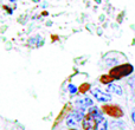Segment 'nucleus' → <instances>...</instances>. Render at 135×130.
I'll list each match as a JSON object with an SVG mask.
<instances>
[{
  "label": "nucleus",
  "instance_id": "nucleus-8",
  "mask_svg": "<svg viewBox=\"0 0 135 130\" xmlns=\"http://www.w3.org/2000/svg\"><path fill=\"white\" fill-rule=\"evenodd\" d=\"M77 104L79 105V107L82 108V109H85V108H91V105H93V101L90 99V98H83V99H78L77 101Z\"/></svg>",
  "mask_w": 135,
  "mask_h": 130
},
{
  "label": "nucleus",
  "instance_id": "nucleus-7",
  "mask_svg": "<svg viewBox=\"0 0 135 130\" xmlns=\"http://www.w3.org/2000/svg\"><path fill=\"white\" fill-rule=\"evenodd\" d=\"M107 92H112V93H116L119 96L123 95V90L120 85H116V84H109L107 86Z\"/></svg>",
  "mask_w": 135,
  "mask_h": 130
},
{
  "label": "nucleus",
  "instance_id": "nucleus-12",
  "mask_svg": "<svg viewBox=\"0 0 135 130\" xmlns=\"http://www.w3.org/2000/svg\"><path fill=\"white\" fill-rule=\"evenodd\" d=\"M132 121H133V123L135 124V108H133V109H132Z\"/></svg>",
  "mask_w": 135,
  "mask_h": 130
},
{
  "label": "nucleus",
  "instance_id": "nucleus-4",
  "mask_svg": "<svg viewBox=\"0 0 135 130\" xmlns=\"http://www.w3.org/2000/svg\"><path fill=\"white\" fill-rule=\"evenodd\" d=\"M83 117H84L83 112L78 111V110H74V111H71L66 116V126H69V127L77 126L79 122H82Z\"/></svg>",
  "mask_w": 135,
  "mask_h": 130
},
{
  "label": "nucleus",
  "instance_id": "nucleus-13",
  "mask_svg": "<svg viewBox=\"0 0 135 130\" xmlns=\"http://www.w3.org/2000/svg\"><path fill=\"white\" fill-rule=\"evenodd\" d=\"M69 88H70V90H71V91H72V92H75V91H76V89H75V86L70 85V86H69Z\"/></svg>",
  "mask_w": 135,
  "mask_h": 130
},
{
  "label": "nucleus",
  "instance_id": "nucleus-1",
  "mask_svg": "<svg viewBox=\"0 0 135 130\" xmlns=\"http://www.w3.org/2000/svg\"><path fill=\"white\" fill-rule=\"evenodd\" d=\"M133 71H134L133 65L129 63H124V64H120V65L114 66L109 71V74L114 79H121V78H123V77L129 76Z\"/></svg>",
  "mask_w": 135,
  "mask_h": 130
},
{
  "label": "nucleus",
  "instance_id": "nucleus-5",
  "mask_svg": "<svg viewBox=\"0 0 135 130\" xmlns=\"http://www.w3.org/2000/svg\"><path fill=\"white\" fill-rule=\"evenodd\" d=\"M91 95H93L94 97H95V99L98 101V102L105 103V102H109V101H112V96H110L109 93L104 92V91L100 90V89H97V88L91 89Z\"/></svg>",
  "mask_w": 135,
  "mask_h": 130
},
{
  "label": "nucleus",
  "instance_id": "nucleus-10",
  "mask_svg": "<svg viewBox=\"0 0 135 130\" xmlns=\"http://www.w3.org/2000/svg\"><path fill=\"white\" fill-rule=\"evenodd\" d=\"M107 129H108V122L105 121V119H103V121H101L100 123H98L97 130H107Z\"/></svg>",
  "mask_w": 135,
  "mask_h": 130
},
{
  "label": "nucleus",
  "instance_id": "nucleus-9",
  "mask_svg": "<svg viewBox=\"0 0 135 130\" xmlns=\"http://www.w3.org/2000/svg\"><path fill=\"white\" fill-rule=\"evenodd\" d=\"M114 81H115V79L113 78L109 73H108V74H102V76L100 77V82L102 84H104V85H109V84H112Z\"/></svg>",
  "mask_w": 135,
  "mask_h": 130
},
{
  "label": "nucleus",
  "instance_id": "nucleus-14",
  "mask_svg": "<svg viewBox=\"0 0 135 130\" xmlns=\"http://www.w3.org/2000/svg\"><path fill=\"white\" fill-rule=\"evenodd\" d=\"M70 130H77V129H74V128H71V129H70Z\"/></svg>",
  "mask_w": 135,
  "mask_h": 130
},
{
  "label": "nucleus",
  "instance_id": "nucleus-3",
  "mask_svg": "<svg viewBox=\"0 0 135 130\" xmlns=\"http://www.w3.org/2000/svg\"><path fill=\"white\" fill-rule=\"evenodd\" d=\"M97 126H98V121L90 112L86 111L83 119H82V128H83V130H97Z\"/></svg>",
  "mask_w": 135,
  "mask_h": 130
},
{
  "label": "nucleus",
  "instance_id": "nucleus-11",
  "mask_svg": "<svg viewBox=\"0 0 135 130\" xmlns=\"http://www.w3.org/2000/svg\"><path fill=\"white\" fill-rule=\"evenodd\" d=\"M89 89H90V85H89L88 83H85V84H82V85L79 86L78 91H79V93H85Z\"/></svg>",
  "mask_w": 135,
  "mask_h": 130
},
{
  "label": "nucleus",
  "instance_id": "nucleus-2",
  "mask_svg": "<svg viewBox=\"0 0 135 130\" xmlns=\"http://www.w3.org/2000/svg\"><path fill=\"white\" fill-rule=\"evenodd\" d=\"M101 110H102L103 114L108 115V116L113 117V118H121L124 115L123 110L116 104H103Z\"/></svg>",
  "mask_w": 135,
  "mask_h": 130
},
{
  "label": "nucleus",
  "instance_id": "nucleus-6",
  "mask_svg": "<svg viewBox=\"0 0 135 130\" xmlns=\"http://www.w3.org/2000/svg\"><path fill=\"white\" fill-rule=\"evenodd\" d=\"M88 112H90L91 115H93L94 117H95L96 119L98 121V123H100L101 121H103V112L101 111L100 109H97V108H95V107H91V108H89V110H88Z\"/></svg>",
  "mask_w": 135,
  "mask_h": 130
}]
</instances>
